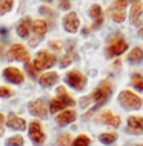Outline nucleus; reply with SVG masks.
Segmentation results:
<instances>
[{
  "label": "nucleus",
  "mask_w": 143,
  "mask_h": 146,
  "mask_svg": "<svg viewBox=\"0 0 143 146\" xmlns=\"http://www.w3.org/2000/svg\"><path fill=\"white\" fill-rule=\"evenodd\" d=\"M26 68H28V72H29L31 77H35V76H37V74H35V68H34V66H31L29 63H26Z\"/></svg>",
  "instance_id": "nucleus-31"
},
{
  "label": "nucleus",
  "mask_w": 143,
  "mask_h": 146,
  "mask_svg": "<svg viewBox=\"0 0 143 146\" xmlns=\"http://www.w3.org/2000/svg\"><path fill=\"white\" fill-rule=\"evenodd\" d=\"M11 94H13V91H11L9 88H5V86H0V97L8 98V97H11Z\"/></svg>",
  "instance_id": "nucleus-30"
},
{
  "label": "nucleus",
  "mask_w": 143,
  "mask_h": 146,
  "mask_svg": "<svg viewBox=\"0 0 143 146\" xmlns=\"http://www.w3.org/2000/svg\"><path fill=\"white\" fill-rule=\"evenodd\" d=\"M54 63H55V56H53L48 51H40L34 60V68L35 71H42V69L51 68Z\"/></svg>",
  "instance_id": "nucleus-5"
},
{
  "label": "nucleus",
  "mask_w": 143,
  "mask_h": 146,
  "mask_svg": "<svg viewBox=\"0 0 143 146\" xmlns=\"http://www.w3.org/2000/svg\"><path fill=\"white\" fill-rule=\"evenodd\" d=\"M3 123H5V117L3 114H0V135L3 134Z\"/></svg>",
  "instance_id": "nucleus-32"
},
{
  "label": "nucleus",
  "mask_w": 143,
  "mask_h": 146,
  "mask_svg": "<svg viewBox=\"0 0 143 146\" xmlns=\"http://www.w3.org/2000/svg\"><path fill=\"white\" fill-rule=\"evenodd\" d=\"M6 33H8V29H5V28H0V34H2V35H6Z\"/></svg>",
  "instance_id": "nucleus-36"
},
{
  "label": "nucleus",
  "mask_w": 143,
  "mask_h": 146,
  "mask_svg": "<svg viewBox=\"0 0 143 146\" xmlns=\"http://www.w3.org/2000/svg\"><path fill=\"white\" fill-rule=\"evenodd\" d=\"M118 102L125 109H138L142 106V98L131 91H122L118 94Z\"/></svg>",
  "instance_id": "nucleus-3"
},
{
  "label": "nucleus",
  "mask_w": 143,
  "mask_h": 146,
  "mask_svg": "<svg viewBox=\"0 0 143 146\" xmlns=\"http://www.w3.org/2000/svg\"><path fill=\"white\" fill-rule=\"evenodd\" d=\"M51 46H54V49H60V43L57 42H51Z\"/></svg>",
  "instance_id": "nucleus-35"
},
{
  "label": "nucleus",
  "mask_w": 143,
  "mask_h": 146,
  "mask_svg": "<svg viewBox=\"0 0 143 146\" xmlns=\"http://www.w3.org/2000/svg\"><path fill=\"white\" fill-rule=\"evenodd\" d=\"M72 60H74V54H72V52L66 54V56H65V57H63L62 60H60V66H62V68H66V66H68V65H69V63L72 62Z\"/></svg>",
  "instance_id": "nucleus-28"
},
{
  "label": "nucleus",
  "mask_w": 143,
  "mask_h": 146,
  "mask_svg": "<svg viewBox=\"0 0 143 146\" xmlns=\"http://www.w3.org/2000/svg\"><path fill=\"white\" fill-rule=\"evenodd\" d=\"M57 92H59V97L53 98L51 103H49V111L51 112H59V111H62V109H65L66 106H72L74 105V100L66 94L65 88L60 86V88L57 89Z\"/></svg>",
  "instance_id": "nucleus-2"
},
{
  "label": "nucleus",
  "mask_w": 143,
  "mask_h": 146,
  "mask_svg": "<svg viewBox=\"0 0 143 146\" xmlns=\"http://www.w3.org/2000/svg\"><path fill=\"white\" fill-rule=\"evenodd\" d=\"M116 139H117L116 134H112V132H109V134H102V135L98 137V140H100L102 143H105V145L114 143V140H116Z\"/></svg>",
  "instance_id": "nucleus-24"
},
{
  "label": "nucleus",
  "mask_w": 143,
  "mask_h": 146,
  "mask_svg": "<svg viewBox=\"0 0 143 146\" xmlns=\"http://www.w3.org/2000/svg\"><path fill=\"white\" fill-rule=\"evenodd\" d=\"M75 120V112L74 111H63L60 115H57V123L60 126H65Z\"/></svg>",
  "instance_id": "nucleus-19"
},
{
  "label": "nucleus",
  "mask_w": 143,
  "mask_h": 146,
  "mask_svg": "<svg viewBox=\"0 0 143 146\" xmlns=\"http://www.w3.org/2000/svg\"><path fill=\"white\" fill-rule=\"evenodd\" d=\"M111 91H112V85H111L109 80H103L100 85H98V88L92 92V100L95 102V106L92 108V111H95V109L98 108V106H102L103 103H105L106 100L109 98L111 96Z\"/></svg>",
  "instance_id": "nucleus-1"
},
{
  "label": "nucleus",
  "mask_w": 143,
  "mask_h": 146,
  "mask_svg": "<svg viewBox=\"0 0 143 146\" xmlns=\"http://www.w3.org/2000/svg\"><path fill=\"white\" fill-rule=\"evenodd\" d=\"M6 146H23V139L20 135H14L6 140Z\"/></svg>",
  "instance_id": "nucleus-26"
},
{
  "label": "nucleus",
  "mask_w": 143,
  "mask_h": 146,
  "mask_svg": "<svg viewBox=\"0 0 143 146\" xmlns=\"http://www.w3.org/2000/svg\"><path fill=\"white\" fill-rule=\"evenodd\" d=\"M126 3H128V0H116V2L111 5L109 15H111V19H112L114 22H117V23L125 22V17H126V14H125Z\"/></svg>",
  "instance_id": "nucleus-4"
},
{
  "label": "nucleus",
  "mask_w": 143,
  "mask_h": 146,
  "mask_svg": "<svg viewBox=\"0 0 143 146\" xmlns=\"http://www.w3.org/2000/svg\"><path fill=\"white\" fill-rule=\"evenodd\" d=\"M138 35H140V37H142V38H143V28H142V29H140V31H138Z\"/></svg>",
  "instance_id": "nucleus-37"
},
{
  "label": "nucleus",
  "mask_w": 143,
  "mask_h": 146,
  "mask_svg": "<svg viewBox=\"0 0 143 146\" xmlns=\"http://www.w3.org/2000/svg\"><path fill=\"white\" fill-rule=\"evenodd\" d=\"M69 141H71L69 134H63V135L60 137V139H59L57 145H59V146H68V145H69Z\"/></svg>",
  "instance_id": "nucleus-29"
},
{
  "label": "nucleus",
  "mask_w": 143,
  "mask_h": 146,
  "mask_svg": "<svg viewBox=\"0 0 143 146\" xmlns=\"http://www.w3.org/2000/svg\"><path fill=\"white\" fill-rule=\"evenodd\" d=\"M132 86L137 91H143V77L140 74H134L132 76Z\"/></svg>",
  "instance_id": "nucleus-25"
},
{
  "label": "nucleus",
  "mask_w": 143,
  "mask_h": 146,
  "mask_svg": "<svg viewBox=\"0 0 143 146\" xmlns=\"http://www.w3.org/2000/svg\"><path fill=\"white\" fill-rule=\"evenodd\" d=\"M89 15L94 19V25H92V29H98L103 23V13H102V8L98 5H92L89 9Z\"/></svg>",
  "instance_id": "nucleus-14"
},
{
  "label": "nucleus",
  "mask_w": 143,
  "mask_h": 146,
  "mask_svg": "<svg viewBox=\"0 0 143 146\" xmlns=\"http://www.w3.org/2000/svg\"><path fill=\"white\" fill-rule=\"evenodd\" d=\"M126 48H128V45H126V42L123 40L122 37H117L116 40H112L109 43L108 49H106V56L108 57H116V56H120L122 52H125Z\"/></svg>",
  "instance_id": "nucleus-7"
},
{
  "label": "nucleus",
  "mask_w": 143,
  "mask_h": 146,
  "mask_svg": "<svg viewBox=\"0 0 143 146\" xmlns=\"http://www.w3.org/2000/svg\"><path fill=\"white\" fill-rule=\"evenodd\" d=\"M6 57H8V60H19L23 63H28V60H29V54L25 49V46H22V45H13L9 48V51H8Z\"/></svg>",
  "instance_id": "nucleus-6"
},
{
  "label": "nucleus",
  "mask_w": 143,
  "mask_h": 146,
  "mask_svg": "<svg viewBox=\"0 0 143 146\" xmlns=\"http://www.w3.org/2000/svg\"><path fill=\"white\" fill-rule=\"evenodd\" d=\"M57 80H59L57 72H46V74H43V76L39 78L40 85L45 86V88H48V86H53L54 83H57Z\"/></svg>",
  "instance_id": "nucleus-17"
},
{
  "label": "nucleus",
  "mask_w": 143,
  "mask_h": 146,
  "mask_svg": "<svg viewBox=\"0 0 143 146\" xmlns=\"http://www.w3.org/2000/svg\"><path fill=\"white\" fill-rule=\"evenodd\" d=\"M33 31L35 33V35L42 37V35H45L46 31H48V23L45 20H35V22H33Z\"/></svg>",
  "instance_id": "nucleus-20"
},
{
  "label": "nucleus",
  "mask_w": 143,
  "mask_h": 146,
  "mask_svg": "<svg viewBox=\"0 0 143 146\" xmlns=\"http://www.w3.org/2000/svg\"><path fill=\"white\" fill-rule=\"evenodd\" d=\"M49 11H51V9H48V8H45V6L40 8V13H42V14H49Z\"/></svg>",
  "instance_id": "nucleus-34"
},
{
  "label": "nucleus",
  "mask_w": 143,
  "mask_h": 146,
  "mask_svg": "<svg viewBox=\"0 0 143 146\" xmlns=\"http://www.w3.org/2000/svg\"><path fill=\"white\" fill-rule=\"evenodd\" d=\"M43 2H53V0H43Z\"/></svg>",
  "instance_id": "nucleus-38"
},
{
  "label": "nucleus",
  "mask_w": 143,
  "mask_h": 146,
  "mask_svg": "<svg viewBox=\"0 0 143 146\" xmlns=\"http://www.w3.org/2000/svg\"><path fill=\"white\" fill-rule=\"evenodd\" d=\"M78 17L75 13H68L63 17V28H65L68 33H75L78 29Z\"/></svg>",
  "instance_id": "nucleus-11"
},
{
  "label": "nucleus",
  "mask_w": 143,
  "mask_h": 146,
  "mask_svg": "<svg viewBox=\"0 0 143 146\" xmlns=\"http://www.w3.org/2000/svg\"><path fill=\"white\" fill-rule=\"evenodd\" d=\"M98 120H100L102 123H106V125L114 126V128H117V126L120 125V117H118V115H114V114L109 112V111L102 112L100 117H98Z\"/></svg>",
  "instance_id": "nucleus-16"
},
{
  "label": "nucleus",
  "mask_w": 143,
  "mask_h": 146,
  "mask_svg": "<svg viewBox=\"0 0 143 146\" xmlns=\"http://www.w3.org/2000/svg\"><path fill=\"white\" fill-rule=\"evenodd\" d=\"M143 13V3H134L132 8H131V20H132L134 25L138 23V15H142Z\"/></svg>",
  "instance_id": "nucleus-21"
},
{
  "label": "nucleus",
  "mask_w": 143,
  "mask_h": 146,
  "mask_svg": "<svg viewBox=\"0 0 143 146\" xmlns=\"http://www.w3.org/2000/svg\"><path fill=\"white\" fill-rule=\"evenodd\" d=\"M13 5H14V0H0V15L6 14L13 8Z\"/></svg>",
  "instance_id": "nucleus-23"
},
{
  "label": "nucleus",
  "mask_w": 143,
  "mask_h": 146,
  "mask_svg": "<svg viewBox=\"0 0 143 146\" xmlns=\"http://www.w3.org/2000/svg\"><path fill=\"white\" fill-rule=\"evenodd\" d=\"M29 29H31V19H29V17H25L23 20H20V23H19V26H17V34L20 35V37H28Z\"/></svg>",
  "instance_id": "nucleus-18"
},
{
  "label": "nucleus",
  "mask_w": 143,
  "mask_h": 146,
  "mask_svg": "<svg viewBox=\"0 0 143 146\" xmlns=\"http://www.w3.org/2000/svg\"><path fill=\"white\" fill-rule=\"evenodd\" d=\"M60 6L63 8V9H69V2H68V0H62Z\"/></svg>",
  "instance_id": "nucleus-33"
},
{
  "label": "nucleus",
  "mask_w": 143,
  "mask_h": 146,
  "mask_svg": "<svg viewBox=\"0 0 143 146\" xmlns=\"http://www.w3.org/2000/svg\"><path fill=\"white\" fill-rule=\"evenodd\" d=\"M6 125L9 126L11 129H15V131H23L25 126H26V121L23 120V118L17 117L15 114H11V115L8 117V120H6Z\"/></svg>",
  "instance_id": "nucleus-15"
},
{
  "label": "nucleus",
  "mask_w": 143,
  "mask_h": 146,
  "mask_svg": "<svg viewBox=\"0 0 143 146\" xmlns=\"http://www.w3.org/2000/svg\"><path fill=\"white\" fill-rule=\"evenodd\" d=\"M29 112L33 114V115H37V117H42L45 118L48 115V108H46V103L42 100V98H39V100H34L29 103Z\"/></svg>",
  "instance_id": "nucleus-10"
},
{
  "label": "nucleus",
  "mask_w": 143,
  "mask_h": 146,
  "mask_svg": "<svg viewBox=\"0 0 143 146\" xmlns=\"http://www.w3.org/2000/svg\"><path fill=\"white\" fill-rule=\"evenodd\" d=\"M89 137H86V135H78L77 139L74 140V143L72 146H89Z\"/></svg>",
  "instance_id": "nucleus-27"
},
{
  "label": "nucleus",
  "mask_w": 143,
  "mask_h": 146,
  "mask_svg": "<svg viewBox=\"0 0 143 146\" xmlns=\"http://www.w3.org/2000/svg\"><path fill=\"white\" fill-rule=\"evenodd\" d=\"M128 131L132 134H143V117L132 115L128 118Z\"/></svg>",
  "instance_id": "nucleus-13"
},
{
  "label": "nucleus",
  "mask_w": 143,
  "mask_h": 146,
  "mask_svg": "<svg viewBox=\"0 0 143 146\" xmlns=\"http://www.w3.org/2000/svg\"><path fill=\"white\" fill-rule=\"evenodd\" d=\"M65 82L69 86H72L74 89H83L85 88V83H86V78L83 77L78 71H71V72L66 74Z\"/></svg>",
  "instance_id": "nucleus-8"
},
{
  "label": "nucleus",
  "mask_w": 143,
  "mask_h": 146,
  "mask_svg": "<svg viewBox=\"0 0 143 146\" xmlns=\"http://www.w3.org/2000/svg\"><path fill=\"white\" fill-rule=\"evenodd\" d=\"M3 77L9 83H22L23 82V74L17 68H6L3 71Z\"/></svg>",
  "instance_id": "nucleus-12"
},
{
  "label": "nucleus",
  "mask_w": 143,
  "mask_h": 146,
  "mask_svg": "<svg viewBox=\"0 0 143 146\" xmlns=\"http://www.w3.org/2000/svg\"><path fill=\"white\" fill-rule=\"evenodd\" d=\"M143 60V49L142 48H134L132 51L129 52V57H128V62L136 65V63H140Z\"/></svg>",
  "instance_id": "nucleus-22"
},
{
  "label": "nucleus",
  "mask_w": 143,
  "mask_h": 146,
  "mask_svg": "<svg viewBox=\"0 0 143 146\" xmlns=\"http://www.w3.org/2000/svg\"><path fill=\"white\" fill-rule=\"evenodd\" d=\"M0 54H2V48H0Z\"/></svg>",
  "instance_id": "nucleus-39"
},
{
  "label": "nucleus",
  "mask_w": 143,
  "mask_h": 146,
  "mask_svg": "<svg viewBox=\"0 0 143 146\" xmlns=\"http://www.w3.org/2000/svg\"><path fill=\"white\" fill-rule=\"evenodd\" d=\"M29 139L33 140L34 145H37V146L43 145V141H45V134H43V129H42L40 123L33 121V123L29 125Z\"/></svg>",
  "instance_id": "nucleus-9"
}]
</instances>
